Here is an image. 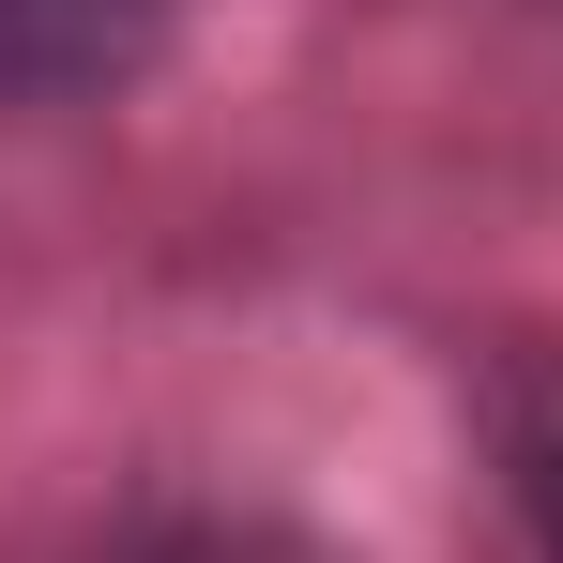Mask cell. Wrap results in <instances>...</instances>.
Listing matches in <instances>:
<instances>
[{
	"mask_svg": "<svg viewBox=\"0 0 563 563\" xmlns=\"http://www.w3.org/2000/svg\"><path fill=\"white\" fill-rule=\"evenodd\" d=\"M153 0H0V92H92L137 62Z\"/></svg>",
	"mask_w": 563,
	"mask_h": 563,
	"instance_id": "6da1fadb",
	"label": "cell"
}]
</instances>
